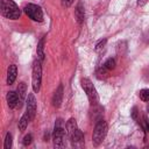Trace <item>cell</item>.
Listing matches in <instances>:
<instances>
[{"label": "cell", "mask_w": 149, "mask_h": 149, "mask_svg": "<svg viewBox=\"0 0 149 149\" xmlns=\"http://www.w3.org/2000/svg\"><path fill=\"white\" fill-rule=\"evenodd\" d=\"M1 14L9 20H17L21 12L13 0H1Z\"/></svg>", "instance_id": "cell-1"}, {"label": "cell", "mask_w": 149, "mask_h": 149, "mask_svg": "<svg viewBox=\"0 0 149 149\" xmlns=\"http://www.w3.org/2000/svg\"><path fill=\"white\" fill-rule=\"evenodd\" d=\"M107 134V123L104 119H100L97 121L94 129H93V135H92V142L94 146H99L106 137Z\"/></svg>", "instance_id": "cell-2"}, {"label": "cell", "mask_w": 149, "mask_h": 149, "mask_svg": "<svg viewBox=\"0 0 149 149\" xmlns=\"http://www.w3.org/2000/svg\"><path fill=\"white\" fill-rule=\"evenodd\" d=\"M65 130L63 127V121L62 119H57L54 128V134H52V140H54V146L56 148H63L65 146Z\"/></svg>", "instance_id": "cell-3"}, {"label": "cell", "mask_w": 149, "mask_h": 149, "mask_svg": "<svg viewBox=\"0 0 149 149\" xmlns=\"http://www.w3.org/2000/svg\"><path fill=\"white\" fill-rule=\"evenodd\" d=\"M41 79H42V68H41V61L37 58V61H35L33 66V77H31V86L34 92L40 91Z\"/></svg>", "instance_id": "cell-4"}, {"label": "cell", "mask_w": 149, "mask_h": 149, "mask_svg": "<svg viewBox=\"0 0 149 149\" xmlns=\"http://www.w3.org/2000/svg\"><path fill=\"white\" fill-rule=\"evenodd\" d=\"M80 83H81V87H83V90L85 91V93H86V95H87L90 102H91L92 105L97 104V102H98V94H97L95 87L93 86L92 81H91L88 78H83Z\"/></svg>", "instance_id": "cell-5"}, {"label": "cell", "mask_w": 149, "mask_h": 149, "mask_svg": "<svg viewBox=\"0 0 149 149\" xmlns=\"http://www.w3.org/2000/svg\"><path fill=\"white\" fill-rule=\"evenodd\" d=\"M24 13L33 20V21H36V22H41L43 20V13H42V9L40 6L35 5V3H28L24 6L23 8Z\"/></svg>", "instance_id": "cell-6"}, {"label": "cell", "mask_w": 149, "mask_h": 149, "mask_svg": "<svg viewBox=\"0 0 149 149\" xmlns=\"http://www.w3.org/2000/svg\"><path fill=\"white\" fill-rule=\"evenodd\" d=\"M30 119V121L35 118V113H36V99H35V95L33 93H29L28 94V98H27V112H26Z\"/></svg>", "instance_id": "cell-7"}, {"label": "cell", "mask_w": 149, "mask_h": 149, "mask_svg": "<svg viewBox=\"0 0 149 149\" xmlns=\"http://www.w3.org/2000/svg\"><path fill=\"white\" fill-rule=\"evenodd\" d=\"M69 139L73 147H83L84 146V135L80 129H77L71 136H69Z\"/></svg>", "instance_id": "cell-8"}, {"label": "cell", "mask_w": 149, "mask_h": 149, "mask_svg": "<svg viewBox=\"0 0 149 149\" xmlns=\"http://www.w3.org/2000/svg\"><path fill=\"white\" fill-rule=\"evenodd\" d=\"M62 100H63V85H58L57 90L55 91L54 95H52V105L54 107L58 108L62 105Z\"/></svg>", "instance_id": "cell-9"}, {"label": "cell", "mask_w": 149, "mask_h": 149, "mask_svg": "<svg viewBox=\"0 0 149 149\" xmlns=\"http://www.w3.org/2000/svg\"><path fill=\"white\" fill-rule=\"evenodd\" d=\"M6 99H7V104H8L9 108H15V107L19 105V102H20L17 93H15V92H13V91H9V92L7 93Z\"/></svg>", "instance_id": "cell-10"}, {"label": "cell", "mask_w": 149, "mask_h": 149, "mask_svg": "<svg viewBox=\"0 0 149 149\" xmlns=\"http://www.w3.org/2000/svg\"><path fill=\"white\" fill-rule=\"evenodd\" d=\"M16 74H17V68L16 65L12 64L9 65L8 70H7V84L10 85L14 83V80L16 79Z\"/></svg>", "instance_id": "cell-11"}, {"label": "cell", "mask_w": 149, "mask_h": 149, "mask_svg": "<svg viewBox=\"0 0 149 149\" xmlns=\"http://www.w3.org/2000/svg\"><path fill=\"white\" fill-rule=\"evenodd\" d=\"M16 93H17V95H19V100H20L19 107H20L21 104L23 102V100H24V98H26V93H27V85H26V83L22 81V83L19 84L17 90H16Z\"/></svg>", "instance_id": "cell-12"}, {"label": "cell", "mask_w": 149, "mask_h": 149, "mask_svg": "<svg viewBox=\"0 0 149 149\" xmlns=\"http://www.w3.org/2000/svg\"><path fill=\"white\" fill-rule=\"evenodd\" d=\"M65 129H66V134H68V136H71V135L78 129V127H77V122H76V120H74L73 118L69 119V121H68L66 125H65Z\"/></svg>", "instance_id": "cell-13"}, {"label": "cell", "mask_w": 149, "mask_h": 149, "mask_svg": "<svg viewBox=\"0 0 149 149\" xmlns=\"http://www.w3.org/2000/svg\"><path fill=\"white\" fill-rule=\"evenodd\" d=\"M74 15H76V19L78 21V23H83L84 22V19H85V10H84V7H83V3H78L76 10H74Z\"/></svg>", "instance_id": "cell-14"}, {"label": "cell", "mask_w": 149, "mask_h": 149, "mask_svg": "<svg viewBox=\"0 0 149 149\" xmlns=\"http://www.w3.org/2000/svg\"><path fill=\"white\" fill-rule=\"evenodd\" d=\"M44 42H45V38L42 37L37 44V48H36V52H37V58L42 62L44 59Z\"/></svg>", "instance_id": "cell-15"}, {"label": "cell", "mask_w": 149, "mask_h": 149, "mask_svg": "<svg viewBox=\"0 0 149 149\" xmlns=\"http://www.w3.org/2000/svg\"><path fill=\"white\" fill-rule=\"evenodd\" d=\"M30 121V119H29V116H28V114L26 113V114H23L22 116H21V119H20V121H19V129H20V132H23L26 128H27V126H28V122Z\"/></svg>", "instance_id": "cell-16"}, {"label": "cell", "mask_w": 149, "mask_h": 149, "mask_svg": "<svg viewBox=\"0 0 149 149\" xmlns=\"http://www.w3.org/2000/svg\"><path fill=\"white\" fill-rule=\"evenodd\" d=\"M115 66V61L113 58H108L101 66V72H105V71H108V70H112L114 69Z\"/></svg>", "instance_id": "cell-17"}, {"label": "cell", "mask_w": 149, "mask_h": 149, "mask_svg": "<svg viewBox=\"0 0 149 149\" xmlns=\"http://www.w3.org/2000/svg\"><path fill=\"white\" fill-rule=\"evenodd\" d=\"M139 97L142 101H149V88H142L139 92Z\"/></svg>", "instance_id": "cell-18"}, {"label": "cell", "mask_w": 149, "mask_h": 149, "mask_svg": "<svg viewBox=\"0 0 149 149\" xmlns=\"http://www.w3.org/2000/svg\"><path fill=\"white\" fill-rule=\"evenodd\" d=\"M10 147H12V134L10 133H7L6 134V137H5L3 148L5 149H10Z\"/></svg>", "instance_id": "cell-19"}, {"label": "cell", "mask_w": 149, "mask_h": 149, "mask_svg": "<svg viewBox=\"0 0 149 149\" xmlns=\"http://www.w3.org/2000/svg\"><path fill=\"white\" fill-rule=\"evenodd\" d=\"M31 141H33V135H31V134H28V135H26V136H24V139H23L22 143H23V146H24V147H27V146H29V144L31 143Z\"/></svg>", "instance_id": "cell-20"}, {"label": "cell", "mask_w": 149, "mask_h": 149, "mask_svg": "<svg viewBox=\"0 0 149 149\" xmlns=\"http://www.w3.org/2000/svg\"><path fill=\"white\" fill-rule=\"evenodd\" d=\"M105 44H106V40H101L99 43H97V45H95V50H100L101 48H104Z\"/></svg>", "instance_id": "cell-21"}, {"label": "cell", "mask_w": 149, "mask_h": 149, "mask_svg": "<svg viewBox=\"0 0 149 149\" xmlns=\"http://www.w3.org/2000/svg\"><path fill=\"white\" fill-rule=\"evenodd\" d=\"M61 1H62V5L64 7H70L73 3V0H61Z\"/></svg>", "instance_id": "cell-22"}, {"label": "cell", "mask_w": 149, "mask_h": 149, "mask_svg": "<svg viewBox=\"0 0 149 149\" xmlns=\"http://www.w3.org/2000/svg\"><path fill=\"white\" fill-rule=\"evenodd\" d=\"M137 108L136 107H134L133 108V112H132V116H133V119H135V120H137Z\"/></svg>", "instance_id": "cell-23"}, {"label": "cell", "mask_w": 149, "mask_h": 149, "mask_svg": "<svg viewBox=\"0 0 149 149\" xmlns=\"http://www.w3.org/2000/svg\"><path fill=\"white\" fill-rule=\"evenodd\" d=\"M148 2V0H137V6H144Z\"/></svg>", "instance_id": "cell-24"}, {"label": "cell", "mask_w": 149, "mask_h": 149, "mask_svg": "<svg viewBox=\"0 0 149 149\" xmlns=\"http://www.w3.org/2000/svg\"><path fill=\"white\" fill-rule=\"evenodd\" d=\"M144 123H146V128H147V130L149 132V122L147 121V119H146V118H144Z\"/></svg>", "instance_id": "cell-25"}]
</instances>
